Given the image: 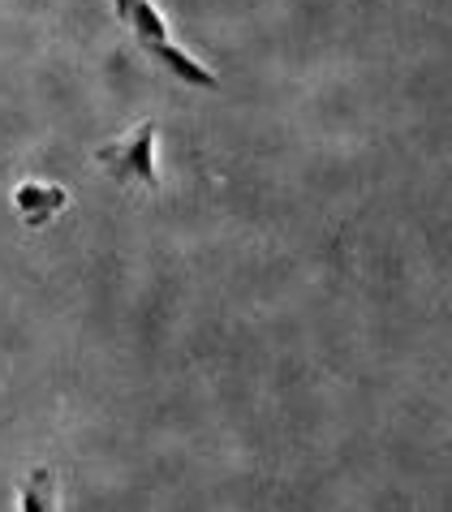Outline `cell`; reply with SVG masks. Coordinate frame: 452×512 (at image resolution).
<instances>
[{
    "label": "cell",
    "instance_id": "3",
    "mask_svg": "<svg viewBox=\"0 0 452 512\" xmlns=\"http://www.w3.org/2000/svg\"><path fill=\"white\" fill-rule=\"evenodd\" d=\"M13 203H18V211L26 216L31 229H44L56 211L69 203V194L61 186H18V190H13Z\"/></svg>",
    "mask_w": 452,
    "mask_h": 512
},
{
    "label": "cell",
    "instance_id": "2",
    "mask_svg": "<svg viewBox=\"0 0 452 512\" xmlns=\"http://www.w3.org/2000/svg\"><path fill=\"white\" fill-rule=\"evenodd\" d=\"M147 48H151L155 61H160V65H164L173 78L186 82V87H203V91H216V87H220V78L211 74L207 65L194 61L190 52H181V48L173 44V39H160V44H147Z\"/></svg>",
    "mask_w": 452,
    "mask_h": 512
},
{
    "label": "cell",
    "instance_id": "4",
    "mask_svg": "<svg viewBox=\"0 0 452 512\" xmlns=\"http://www.w3.org/2000/svg\"><path fill=\"white\" fill-rule=\"evenodd\" d=\"M18 512H61V500H56V474L48 465H35L31 474L18 482Z\"/></svg>",
    "mask_w": 452,
    "mask_h": 512
},
{
    "label": "cell",
    "instance_id": "1",
    "mask_svg": "<svg viewBox=\"0 0 452 512\" xmlns=\"http://www.w3.org/2000/svg\"><path fill=\"white\" fill-rule=\"evenodd\" d=\"M95 160L108 168V177L117 181V186L160 190V177H155V121H143L138 130H130L125 138L100 147V151H95Z\"/></svg>",
    "mask_w": 452,
    "mask_h": 512
},
{
    "label": "cell",
    "instance_id": "5",
    "mask_svg": "<svg viewBox=\"0 0 452 512\" xmlns=\"http://www.w3.org/2000/svg\"><path fill=\"white\" fill-rule=\"evenodd\" d=\"M117 18L143 39V44H160L168 39V22L160 18V9L151 0H117Z\"/></svg>",
    "mask_w": 452,
    "mask_h": 512
}]
</instances>
